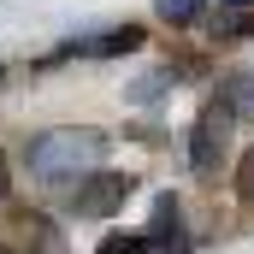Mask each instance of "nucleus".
<instances>
[{
  "label": "nucleus",
  "mask_w": 254,
  "mask_h": 254,
  "mask_svg": "<svg viewBox=\"0 0 254 254\" xmlns=\"http://www.w3.org/2000/svg\"><path fill=\"white\" fill-rule=\"evenodd\" d=\"M237 195H243V201L254 207V148L243 154V166H237Z\"/></svg>",
  "instance_id": "9b49d317"
},
{
  "label": "nucleus",
  "mask_w": 254,
  "mask_h": 254,
  "mask_svg": "<svg viewBox=\"0 0 254 254\" xmlns=\"http://www.w3.org/2000/svg\"><path fill=\"white\" fill-rule=\"evenodd\" d=\"M0 254H6V249H0Z\"/></svg>",
  "instance_id": "dca6fc26"
},
{
  "label": "nucleus",
  "mask_w": 254,
  "mask_h": 254,
  "mask_svg": "<svg viewBox=\"0 0 254 254\" xmlns=\"http://www.w3.org/2000/svg\"><path fill=\"white\" fill-rule=\"evenodd\" d=\"M178 225H184L178 195H160V201H154V225H148V237H154V243H166V237H178Z\"/></svg>",
  "instance_id": "423d86ee"
},
{
  "label": "nucleus",
  "mask_w": 254,
  "mask_h": 254,
  "mask_svg": "<svg viewBox=\"0 0 254 254\" xmlns=\"http://www.w3.org/2000/svg\"><path fill=\"white\" fill-rule=\"evenodd\" d=\"M231 36H254V12H249V18H237V24H231Z\"/></svg>",
  "instance_id": "4468645a"
},
{
  "label": "nucleus",
  "mask_w": 254,
  "mask_h": 254,
  "mask_svg": "<svg viewBox=\"0 0 254 254\" xmlns=\"http://www.w3.org/2000/svg\"><path fill=\"white\" fill-rule=\"evenodd\" d=\"M24 243H36L42 254H65V237L48 225V219H30V225H24Z\"/></svg>",
  "instance_id": "1a4fd4ad"
},
{
  "label": "nucleus",
  "mask_w": 254,
  "mask_h": 254,
  "mask_svg": "<svg viewBox=\"0 0 254 254\" xmlns=\"http://www.w3.org/2000/svg\"><path fill=\"white\" fill-rule=\"evenodd\" d=\"M213 101H225L237 119H254V77H249V71H231V77L219 83V95H213Z\"/></svg>",
  "instance_id": "39448f33"
},
{
  "label": "nucleus",
  "mask_w": 254,
  "mask_h": 254,
  "mask_svg": "<svg viewBox=\"0 0 254 254\" xmlns=\"http://www.w3.org/2000/svg\"><path fill=\"white\" fill-rule=\"evenodd\" d=\"M130 190H136L130 172H89V178H77V190H71V213H77V219H107V213L125 207Z\"/></svg>",
  "instance_id": "7ed1b4c3"
},
{
  "label": "nucleus",
  "mask_w": 254,
  "mask_h": 254,
  "mask_svg": "<svg viewBox=\"0 0 254 254\" xmlns=\"http://www.w3.org/2000/svg\"><path fill=\"white\" fill-rule=\"evenodd\" d=\"M172 83H178V71H172V65H160L154 77H142V83H130V101H160V95H166Z\"/></svg>",
  "instance_id": "6e6552de"
},
{
  "label": "nucleus",
  "mask_w": 254,
  "mask_h": 254,
  "mask_svg": "<svg viewBox=\"0 0 254 254\" xmlns=\"http://www.w3.org/2000/svg\"><path fill=\"white\" fill-rule=\"evenodd\" d=\"M231 125H237V113H231L225 101H207V107H201V119H195V130H190V166L201 178L225 166V154H231Z\"/></svg>",
  "instance_id": "f03ea898"
},
{
  "label": "nucleus",
  "mask_w": 254,
  "mask_h": 254,
  "mask_svg": "<svg viewBox=\"0 0 254 254\" xmlns=\"http://www.w3.org/2000/svg\"><path fill=\"white\" fill-rule=\"evenodd\" d=\"M6 190H12V166H6V154H0V201H6Z\"/></svg>",
  "instance_id": "ddd939ff"
},
{
  "label": "nucleus",
  "mask_w": 254,
  "mask_h": 254,
  "mask_svg": "<svg viewBox=\"0 0 254 254\" xmlns=\"http://www.w3.org/2000/svg\"><path fill=\"white\" fill-rule=\"evenodd\" d=\"M130 48H142V30H136V24H119V30H107V36H89V42H65L60 54H83V60H113V54H130Z\"/></svg>",
  "instance_id": "20e7f679"
},
{
  "label": "nucleus",
  "mask_w": 254,
  "mask_h": 254,
  "mask_svg": "<svg viewBox=\"0 0 254 254\" xmlns=\"http://www.w3.org/2000/svg\"><path fill=\"white\" fill-rule=\"evenodd\" d=\"M225 6H249V0H225Z\"/></svg>",
  "instance_id": "2eb2a0df"
},
{
  "label": "nucleus",
  "mask_w": 254,
  "mask_h": 254,
  "mask_svg": "<svg viewBox=\"0 0 254 254\" xmlns=\"http://www.w3.org/2000/svg\"><path fill=\"white\" fill-rule=\"evenodd\" d=\"M101 160H107V136L89 125H60L30 142V178L36 184H77V178L101 172Z\"/></svg>",
  "instance_id": "f257e3e1"
},
{
  "label": "nucleus",
  "mask_w": 254,
  "mask_h": 254,
  "mask_svg": "<svg viewBox=\"0 0 254 254\" xmlns=\"http://www.w3.org/2000/svg\"><path fill=\"white\" fill-rule=\"evenodd\" d=\"M154 12H160L166 24H190L195 12H201V0H154Z\"/></svg>",
  "instance_id": "9d476101"
},
{
  "label": "nucleus",
  "mask_w": 254,
  "mask_h": 254,
  "mask_svg": "<svg viewBox=\"0 0 254 254\" xmlns=\"http://www.w3.org/2000/svg\"><path fill=\"white\" fill-rule=\"evenodd\" d=\"M154 254H190V243H184V237H172V243H160Z\"/></svg>",
  "instance_id": "f8f14e48"
},
{
  "label": "nucleus",
  "mask_w": 254,
  "mask_h": 254,
  "mask_svg": "<svg viewBox=\"0 0 254 254\" xmlns=\"http://www.w3.org/2000/svg\"><path fill=\"white\" fill-rule=\"evenodd\" d=\"M95 254H154V237L148 231H113Z\"/></svg>",
  "instance_id": "0eeeda50"
}]
</instances>
